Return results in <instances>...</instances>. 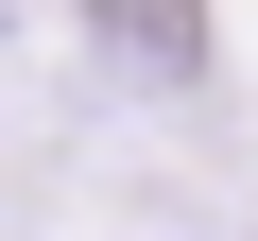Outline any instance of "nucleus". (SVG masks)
<instances>
[{"label": "nucleus", "instance_id": "1", "mask_svg": "<svg viewBox=\"0 0 258 241\" xmlns=\"http://www.w3.org/2000/svg\"><path fill=\"white\" fill-rule=\"evenodd\" d=\"M86 18V52L138 86V103H189L207 86V0H69Z\"/></svg>", "mask_w": 258, "mask_h": 241}]
</instances>
